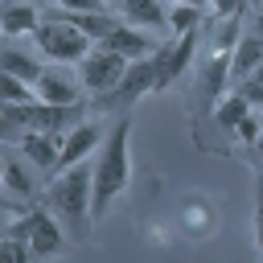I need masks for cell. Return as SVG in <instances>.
Returning <instances> with one entry per match:
<instances>
[{
    "mask_svg": "<svg viewBox=\"0 0 263 263\" xmlns=\"http://www.w3.org/2000/svg\"><path fill=\"white\" fill-rule=\"evenodd\" d=\"M247 115H251V103H247L238 90H230V95H226V99L214 107V123H218L222 132H234V127H238Z\"/></svg>",
    "mask_w": 263,
    "mask_h": 263,
    "instance_id": "ac0fdd59",
    "label": "cell"
},
{
    "mask_svg": "<svg viewBox=\"0 0 263 263\" xmlns=\"http://www.w3.org/2000/svg\"><path fill=\"white\" fill-rule=\"evenodd\" d=\"M168 29L173 33L201 29V8H193V4H168Z\"/></svg>",
    "mask_w": 263,
    "mask_h": 263,
    "instance_id": "ffe728a7",
    "label": "cell"
},
{
    "mask_svg": "<svg viewBox=\"0 0 263 263\" xmlns=\"http://www.w3.org/2000/svg\"><path fill=\"white\" fill-rule=\"evenodd\" d=\"M197 49H201V29H189V33H177L173 41H160V49H156V90H168L173 82H181L193 70Z\"/></svg>",
    "mask_w": 263,
    "mask_h": 263,
    "instance_id": "5b68a950",
    "label": "cell"
},
{
    "mask_svg": "<svg viewBox=\"0 0 263 263\" xmlns=\"http://www.w3.org/2000/svg\"><path fill=\"white\" fill-rule=\"evenodd\" d=\"M263 66V33H242L238 37V49H234V66H230V82L238 86L242 78H251L255 70Z\"/></svg>",
    "mask_w": 263,
    "mask_h": 263,
    "instance_id": "5bb4252c",
    "label": "cell"
},
{
    "mask_svg": "<svg viewBox=\"0 0 263 263\" xmlns=\"http://www.w3.org/2000/svg\"><path fill=\"white\" fill-rule=\"evenodd\" d=\"M103 136H107V127L99 123V119H82V123H74L66 136H62V168H70V164H78V160H90L99 148H103Z\"/></svg>",
    "mask_w": 263,
    "mask_h": 263,
    "instance_id": "30bf717a",
    "label": "cell"
},
{
    "mask_svg": "<svg viewBox=\"0 0 263 263\" xmlns=\"http://www.w3.org/2000/svg\"><path fill=\"white\" fill-rule=\"evenodd\" d=\"M45 185L41 173L21 156V148H4V197H21V201H41Z\"/></svg>",
    "mask_w": 263,
    "mask_h": 263,
    "instance_id": "ba28073f",
    "label": "cell"
},
{
    "mask_svg": "<svg viewBox=\"0 0 263 263\" xmlns=\"http://www.w3.org/2000/svg\"><path fill=\"white\" fill-rule=\"evenodd\" d=\"M107 4H111V8H115V4H119V0H107Z\"/></svg>",
    "mask_w": 263,
    "mask_h": 263,
    "instance_id": "83f0119b",
    "label": "cell"
},
{
    "mask_svg": "<svg viewBox=\"0 0 263 263\" xmlns=\"http://www.w3.org/2000/svg\"><path fill=\"white\" fill-rule=\"evenodd\" d=\"M33 251H29V238L21 234H4L0 238V263H29Z\"/></svg>",
    "mask_w": 263,
    "mask_h": 263,
    "instance_id": "44dd1931",
    "label": "cell"
},
{
    "mask_svg": "<svg viewBox=\"0 0 263 263\" xmlns=\"http://www.w3.org/2000/svg\"><path fill=\"white\" fill-rule=\"evenodd\" d=\"M168 4H193V8H201V12L210 8V0H168Z\"/></svg>",
    "mask_w": 263,
    "mask_h": 263,
    "instance_id": "484cf974",
    "label": "cell"
},
{
    "mask_svg": "<svg viewBox=\"0 0 263 263\" xmlns=\"http://www.w3.org/2000/svg\"><path fill=\"white\" fill-rule=\"evenodd\" d=\"M115 12H119V21H127L136 29H148V33L168 29V4H160V0H119Z\"/></svg>",
    "mask_w": 263,
    "mask_h": 263,
    "instance_id": "7c38bea8",
    "label": "cell"
},
{
    "mask_svg": "<svg viewBox=\"0 0 263 263\" xmlns=\"http://www.w3.org/2000/svg\"><path fill=\"white\" fill-rule=\"evenodd\" d=\"M127 58L123 53H115V49H103V45H95L82 62H78V82L90 90V95H111L119 82H123V74H127Z\"/></svg>",
    "mask_w": 263,
    "mask_h": 263,
    "instance_id": "52a82bcc",
    "label": "cell"
},
{
    "mask_svg": "<svg viewBox=\"0 0 263 263\" xmlns=\"http://www.w3.org/2000/svg\"><path fill=\"white\" fill-rule=\"evenodd\" d=\"M16 148H21V156L49 181V177H58L62 173V136H45V132H25L21 140H16Z\"/></svg>",
    "mask_w": 263,
    "mask_h": 263,
    "instance_id": "9c48e42d",
    "label": "cell"
},
{
    "mask_svg": "<svg viewBox=\"0 0 263 263\" xmlns=\"http://www.w3.org/2000/svg\"><path fill=\"white\" fill-rule=\"evenodd\" d=\"M132 185V111L111 115L103 148L95 152V222H103L111 214V205L119 201V193Z\"/></svg>",
    "mask_w": 263,
    "mask_h": 263,
    "instance_id": "6da1fadb",
    "label": "cell"
},
{
    "mask_svg": "<svg viewBox=\"0 0 263 263\" xmlns=\"http://www.w3.org/2000/svg\"><path fill=\"white\" fill-rule=\"evenodd\" d=\"M234 136H238L247 148H255V144H259V136H263V111H259V107H251V115L234 127Z\"/></svg>",
    "mask_w": 263,
    "mask_h": 263,
    "instance_id": "7402d4cb",
    "label": "cell"
},
{
    "mask_svg": "<svg viewBox=\"0 0 263 263\" xmlns=\"http://www.w3.org/2000/svg\"><path fill=\"white\" fill-rule=\"evenodd\" d=\"M181 226H185V234L193 238H205L214 226H218V205L205 197V193H189V201H181Z\"/></svg>",
    "mask_w": 263,
    "mask_h": 263,
    "instance_id": "4fadbf2b",
    "label": "cell"
},
{
    "mask_svg": "<svg viewBox=\"0 0 263 263\" xmlns=\"http://www.w3.org/2000/svg\"><path fill=\"white\" fill-rule=\"evenodd\" d=\"M255 160H259V173H263V136H259V144H255Z\"/></svg>",
    "mask_w": 263,
    "mask_h": 263,
    "instance_id": "4316f807",
    "label": "cell"
},
{
    "mask_svg": "<svg viewBox=\"0 0 263 263\" xmlns=\"http://www.w3.org/2000/svg\"><path fill=\"white\" fill-rule=\"evenodd\" d=\"M33 41H37L41 58H49V62H58V66H78V62L95 49V41H90L78 25L62 21L58 12H49V16L41 21V29L33 33Z\"/></svg>",
    "mask_w": 263,
    "mask_h": 263,
    "instance_id": "3957f363",
    "label": "cell"
},
{
    "mask_svg": "<svg viewBox=\"0 0 263 263\" xmlns=\"http://www.w3.org/2000/svg\"><path fill=\"white\" fill-rule=\"evenodd\" d=\"M99 45L123 53L127 62H136V58H152V53L160 49V41H156L148 29H136V25H127V21H119V29H115L107 41H99Z\"/></svg>",
    "mask_w": 263,
    "mask_h": 263,
    "instance_id": "8fae6325",
    "label": "cell"
},
{
    "mask_svg": "<svg viewBox=\"0 0 263 263\" xmlns=\"http://www.w3.org/2000/svg\"><path fill=\"white\" fill-rule=\"evenodd\" d=\"M148 90H156V53L152 58H136L132 66H127V74H123V82L111 90V95H103V99H95V111H132Z\"/></svg>",
    "mask_w": 263,
    "mask_h": 263,
    "instance_id": "8992f818",
    "label": "cell"
},
{
    "mask_svg": "<svg viewBox=\"0 0 263 263\" xmlns=\"http://www.w3.org/2000/svg\"><path fill=\"white\" fill-rule=\"evenodd\" d=\"M58 8L66 12H99V8H111L107 0H58Z\"/></svg>",
    "mask_w": 263,
    "mask_h": 263,
    "instance_id": "d4e9b609",
    "label": "cell"
},
{
    "mask_svg": "<svg viewBox=\"0 0 263 263\" xmlns=\"http://www.w3.org/2000/svg\"><path fill=\"white\" fill-rule=\"evenodd\" d=\"M41 205L74 238H86L90 234V222H95V214H90V205H95V156L62 168L58 177H49L45 181V193H41Z\"/></svg>",
    "mask_w": 263,
    "mask_h": 263,
    "instance_id": "7a4b0ae2",
    "label": "cell"
},
{
    "mask_svg": "<svg viewBox=\"0 0 263 263\" xmlns=\"http://www.w3.org/2000/svg\"><path fill=\"white\" fill-rule=\"evenodd\" d=\"M41 12L33 8V4H4V16H0V25H4V37H25V33H37L41 29Z\"/></svg>",
    "mask_w": 263,
    "mask_h": 263,
    "instance_id": "e0dca14e",
    "label": "cell"
},
{
    "mask_svg": "<svg viewBox=\"0 0 263 263\" xmlns=\"http://www.w3.org/2000/svg\"><path fill=\"white\" fill-rule=\"evenodd\" d=\"M37 99H41V103H62V107L82 103L78 82H74L70 74H62V70H49V66H45V74H41V82H37Z\"/></svg>",
    "mask_w": 263,
    "mask_h": 263,
    "instance_id": "9a60e30c",
    "label": "cell"
},
{
    "mask_svg": "<svg viewBox=\"0 0 263 263\" xmlns=\"http://www.w3.org/2000/svg\"><path fill=\"white\" fill-rule=\"evenodd\" d=\"M4 234H21V238H29L33 259H49V255H62V251H66V234H70V230H66L41 201H33L29 214H25L21 222H8V226H4Z\"/></svg>",
    "mask_w": 263,
    "mask_h": 263,
    "instance_id": "277c9868",
    "label": "cell"
},
{
    "mask_svg": "<svg viewBox=\"0 0 263 263\" xmlns=\"http://www.w3.org/2000/svg\"><path fill=\"white\" fill-rule=\"evenodd\" d=\"M255 247L263 259V173H255Z\"/></svg>",
    "mask_w": 263,
    "mask_h": 263,
    "instance_id": "603a6c76",
    "label": "cell"
},
{
    "mask_svg": "<svg viewBox=\"0 0 263 263\" xmlns=\"http://www.w3.org/2000/svg\"><path fill=\"white\" fill-rule=\"evenodd\" d=\"M0 74H12V78H21V82L37 86V82H41V74H45V66H41L33 53H25V49L4 45V53H0Z\"/></svg>",
    "mask_w": 263,
    "mask_h": 263,
    "instance_id": "2e32d148",
    "label": "cell"
},
{
    "mask_svg": "<svg viewBox=\"0 0 263 263\" xmlns=\"http://www.w3.org/2000/svg\"><path fill=\"white\" fill-rule=\"evenodd\" d=\"M242 8H247V0H210V12H214L218 21H230V16H242Z\"/></svg>",
    "mask_w": 263,
    "mask_h": 263,
    "instance_id": "cb8c5ba5",
    "label": "cell"
},
{
    "mask_svg": "<svg viewBox=\"0 0 263 263\" xmlns=\"http://www.w3.org/2000/svg\"><path fill=\"white\" fill-rule=\"evenodd\" d=\"M0 95H4V103H16V107L37 103V86H29V82H21L12 74H0Z\"/></svg>",
    "mask_w": 263,
    "mask_h": 263,
    "instance_id": "d6986e66",
    "label": "cell"
}]
</instances>
